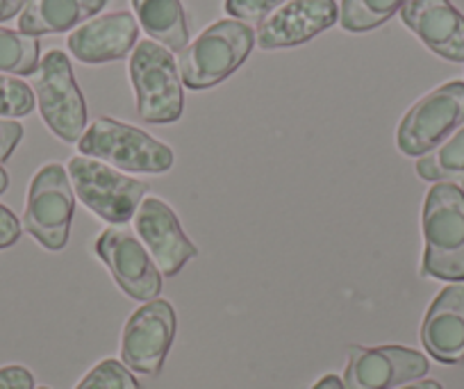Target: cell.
I'll list each match as a JSON object with an SVG mask.
<instances>
[{
    "mask_svg": "<svg viewBox=\"0 0 464 389\" xmlns=\"http://www.w3.org/2000/svg\"><path fill=\"white\" fill-rule=\"evenodd\" d=\"M421 274L428 278L464 283V190L437 182L423 203Z\"/></svg>",
    "mask_w": 464,
    "mask_h": 389,
    "instance_id": "6da1fadb",
    "label": "cell"
},
{
    "mask_svg": "<svg viewBox=\"0 0 464 389\" xmlns=\"http://www.w3.org/2000/svg\"><path fill=\"white\" fill-rule=\"evenodd\" d=\"M256 46V33L242 21L209 25L180 55V78L189 89H208L226 80L246 62Z\"/></svg>",
    "mask_w": 464,
    "mask_h": 389,
    "instance_id": "7a4b0ae2",
    "label": "cell"
},
{
    "mask_svg": "<svg viewBox=\"0 0 464 389\" xmlns=\"http://www.w3.org/2000/svg\"><path fill=\"white\" fill-rule=\"evenodd\" d=\"M80 153L132 173H167L173 151L144 130L114 119H96L78 141Z\"/></svg>",
    "mask_w": 464,
    "mask_h": 389,
    "instance_id": "3957f363",
    "label": "cell"
},
{
    "mask_svg": "<svg viewBox=\"0 0 464 389\" xmlns=\"http://www.w3.org/2000/svg\"><path fill=\"white\" fill-rule=\"evenodd\" d=\"M130 78L137 93V112L149 123H173L182 116V84L176 60L164 46L141 42L130 57Z\"/></svg>",
    "mask_w": 464,
    "mask_h": 389,
    "instance_id": "277c9868",
    "label": "cell"
},
{
    "mask_svg": "<svg viewBox=\"0 0 464 389\" xmlns=\"http://www.w3.org/2000/svg\"><path fill=\"white\" fill-rule=\"evenodd\" d=\"M69 178L78 199L105 221L126 226L135 219L149 185L123 176L105 162L78 155L69 162Z\"/></svg>",
    "mask_w": 464,
    "mask_h": 389,
    "instance_id": "5b68a950",
    "label": "cell"
},
{
    "mask_svg": "<svg viewBox=\"0 0 464 389\" xmlns=\"http://www.w3.org/2000/svg\"><path fill=\"white\" fill-rule=\"evenodd\" d=\"M75 196L69 171L51 162L34 173L30 182L24 228L48 250H62L69 241Z\"/></svg>",
    "mask_w": 464,
    "mask_h": 389,
    "instance_id": "8992f818",
    "label": "cell"
},
{
    "mask_svg": "<svg viewBox=\"0 0 464 389\" xmlns=\"http://www.w3.org/2000/svg\"><path fill=\"white\" fill-rule=\"evenodd\" d=\"M39 112L48 128L62 141H80L87 128V105L73 78L69 57L62 51H51L39 62L33 78Z\"/></svg>",
    "mask_w": 464,
    "mask_h": 389,
    "instance_id": "52a82bcc",
    "label": "cell"
},
{
    "mask_svg": "<svg viewBox=\"0 0 464 389\" xmlns=\"http://www.w3.org/2000/svg\"><path fill=\"white\" fill-rule=\"evenodd\" d=\"M464 123V83H446L414 102L396 132L401 153L417 158L435 151Z\"/></svg>",
    "mask_w": 464,
    "mask_h": 389,
    "instance_id": "ba28073f",
    "label": "cell"
},
{
    "mask_svg": "<svg viewBox=\"0 0 464 389\" xmlns=\"http://www.w3.org/2000/svg\"><path fill=\"white\" fill-rule=\"evenodd\" d=\"M96 253L116 285L135 301H153L162 292V274L155 259L128 226L107 228L96 239Z\"/></svg>",
    "mask_w": 464,
    "mask_h": 389,
    "instance_id": "9c48e42d",
    "label": "cell"
},
{
    "mask_svg": "<svg viewBox=\"0 0 464 389\" xmlns=\"http://www.w3.org/2000/svg\"><path fill=\"white\" fill-rule=\"evenodd\" d=\"M173 337H176V312L171 303L153 298L141 306L123 328V365L137 374H160Z\"/></svg>",
    "mask_w": 464,
    "mask_h": 389,
    "instance_id": "30bf717a",
    "label": "cell"
},
{
    "mask_svg": "<svg viewBox=\"0 0 464 389\" xmlns=\"http://www.w3.org/2000/svg\"><path fill=\"white\" fill-rule=\"evenodd\" d=\"M423 353L405 346H351L343 371L346 389H396L428 374Z\"/></svg>",
    "mask_w": 464,
    "mask_h": 389,
    "instance_id": "8fae6325",
    "label": "cell"
},
{
    "mask_svg": "<svg viewBox=\"0 0 464 389\" xmlns=\"http://www.w3.org/2000/svg\"><path fill=\"white\" fill-rule=\"evenodd\" d=\"M135 228L160 274L176 276L194 255H198V248L185 235L176 212L164 200H141L135 214Z\"/></svg>",
    "mask_w": 464,
    "mask_h": 389,
    "instance_id": "7c38bea8",
    "label": "cell"
},
{
    "mask_svg": "<svg viewBox=\"0 0 464 389\" xmlns=\"http://www.w3.org/2000/svg\"><path fill=\"white\" fill-rule=\"evenodd\" d=\"M339 21L334 0H289L262 21L256 34L257 46L265 51L298 46Z\"/></svg>",
    "mask_w": 464,
    "mask_h": 389,
    "instance_id": "4fadbf2b",
    "label": "cell"
},
{
    "mask_svg": "<svg viewBox=\"0 0 464 389\" xmlns=\"http://www.w3.org/2000/svg\"><path fill=\"white\" fill-rule=\"evenodd\" d=\"M401 19L432 53L464 62V16L449 0H410Z\"/></svg>",
    "mask_w": 464,
    "mask_h": 389,
    "instance_id": "5bb4252c",
    "label": "cell"
},
{
    "mask_svg": "<svg viewBox=\"0 0 464 389\" xmlns=\"http://www.w3.org/2000/svg\"><path fill=\"white\" fill-rule=\"evenodd\" d=\"M140 25L128 12H114L87 21L69 37V51L84 64H105L123 60L135 48Z\"/></svg>",
    "mask_w": 464,
    "mask_h": 389,
    "instance_id": "9a60e30c",
    "label": "cell"
},
{
    "mask_svg": "<svg viewBox=\"0 0 464 389\" xmlns=\"http://www.w3.org/2000/svg\"><path fill=\"white\" fill-rule=\"evenodd\" d=\"M426 351L441 365L464 362V285H450L428 307L421 326Z\"/></svg>",
    "mask_w": 464,
    "mask_h": 389,
    "instance_id": "2e32d148",
    "label": "cell"
},
{
    "mask_svg": "<svg viewBox=\"0 0 464 389\" xmlns=\"http://www.w3.org/2000/svg\"><path fill=\"white\" fill-rule=\"evenodd\" d=\"M107 5V0H28L21 12L19 30L28 37L66 33L84 24Z\"/></svg>",
    "mask_w": 464,
    "mask_h": 389,
    "instance_id": "e0dca14e",
    "label": "cell"
},
{
    "mask_svg": "<svg viewBox=\"0 0 464 389\" xmlns=\"http://www.w3.org/2000/svg\"><path fill=\"white\" fill-rule=\"evenodd\" d=\"M141 28L171 51H185L189 44V24L180 0H132Z\"/></svg>",
    "mask_w": 464,
    "mask_h": 389,
    "instance_id": "ac0fdd59",
    "label": "cell"
},
{
    "mask_svg": "<svg viewBox=\"0 0 464 389\" xmlns=\"http://www.w3.org/2000/svg\"><path fill=\"white\" fill-rule=\"evenodd\" d=\"M417 173L428 182L464 185V123L449 140L419 160Z\"/></svg>",
    "mask_w": 464,
    "mask_h": 389,
    "instance_id": "d6986e66",
    "label": "cell"
},
{
    "mask_svg": "<svg viewBox=\"0 0 464 389\" xmlns=\"http://www.w3.org/2000/svg\"><path fill=\"white\" fill-rule=\"evenodd\" d=\"M410 0H342L339 24L348 33H367L403 10Z\"/></svg>",
    "mask_w": 464,
    "mask_h": 389,
    "instance_id": "ffe728a7",
    "label": "cell"
},
{
    "mask_svg": "<svg viewBox=\"0 0 464 389\" xmlns=\"http://www.w3.org/2000/svg\"><path fill=\"white\" fill-rule=\"evenodd\" d=\"M39 69V42L24 33L0 28V71L14 75H34Z\"/></svg>",
    "mask_w": 464,
    "mask_h": 389,
    "instance_id": "44dd1931",
    "label": "cell"
},
{
    "mask_svg": "<svg viewBox=\"0 0 464 389\" xmlns=\"http://www.w3.org/2000/svg\"><path fill=\"white\" fill-rule=\"evenodd\" d=\"M75 389H141L135 375L119 360H102L84 375Z\"/></svg>",
    "mask_w": 464,
    "mask_h": 389,
    "instance_id": "7402d4cb",
    "label": "cell"
},
{
    "mask_svg": "<svg viewBox=\"0 0 464 389\" xmlns=\"http://www.w3.org/2000/svg\"><path fill=\"white\" fill-rule=\"evenodd\" d=\"M34 110V93L24 80L0 75V116L16 119Z\"/></svg>",
    "mask_w": 464,
    "mask_h": 389,
    "instance_id": "603a6c76",
    "label": "cell"
},
{
    "mask_svg": "<svg viewBox=\"0 0 464 389\" xmlns=\"http://www.w3.org/2000/svg\"><path fill=\"white\" fill-rule=\"evenodd\" d=\"M285 0H226V12L232 19L242 21H265L274 15Z\"/></svg>",
    "mask_w": 464,
    "mask_h": 389,
    "instance_id": "cb8c5ba5",
    "label": "cell"
},
{
    "mask_svg": "<svg viewBox=\"0 0 464 389\" xmlns=\"http://www.w3.org/2000/svg\"><path fill=\"white\" fill-rule=\"evenodd\" d=\"M21 140H24V125L12 119H0V164L10 160Z\"/></svg>",
    "mask_w": 464,
    "mask_h": 389,
    "instance_id": "d4e9b609",
    "label": "cell"
},
{
    "mask_svg": "<svg viewBox=\"0 0 464 389\" xmlns=\"http://www.w3.org/2000/svg\"><path fill=\"white\" fill-rule=\"evenodd\" d=\"M0 389H34V375L25 366H0Z\"/></svg>",
    "mask_w": 464,
    "mask_h": 389,
    "instance_id": "484cf974",
    "label": "cell"
},
{
    "mask_svg": "<svg viewBox=\"0 0 464 389\" xmlns=\"http://www.w3.org/2000/svg\"><path fill=\"white\" fill-rule=\"evenodd\" d=\"M21 237V221L14 217L10 208L0 205V250L10 248L19 241Z\"/></svg>",
    "mask_w": 464,
    "mask_h": 389,
    "instance_id": "4316f807",
    "label": "cell"
},
{
    "mask_svg": "<svg viewBox=\"0 0 464 389\" xmlns=\"http://www.w3.org/2000/svg\"><path fill=\"white\" fill-rule=\"evenodd\" d=\"M25 3H28V0H0V24L14 19V16L24 10Z\"/></svg>",
    "mask_w": 464,
    "mask_h": 389,
    "instance_id": "83f0119b",
    "label": "cell"
},
{
    "mask_svg": "<svg viewBox=\"0 0 464 389\" xmlns=\"http://www.w3.org/2000/svg\"><path fill=\"white\" fill-rule=\"evenodd\" d=\"M312 389H346V387H343V380L339 378V375L330 374V375H324V378H321Z\"/></svg>",
    "mask_w": 464,
    "mask_h": 389,
    "instance_id": "f1b7e54d",
    "label": "cell"
},
{
    "mask_svg": "<svg viewBox=\"0 0 464 389\" xmlns=\"http://www.w3.org/2000/svg\"><path fill=\"white\" fill-rule=\"evenodd\" d=\"M396 389H444L437 380H421V383H408V384H401Z\"/></svg>",
    "mask_w": 464,
    "mask_h": 389,
    "instance_id": "f546056e",
    "label": "cell"
},
{
    "mask_svg": "<svg viewBox=\"0 0 464 389\" xmlns=\"http://www.w3.org/2000/svg\"><path fill=\"white\" fill-rule=\"evenodd\" d=\"M7 187H10V176H7L5 169L0 167V194H5Z\"/></svg>",
    "mask_w": 464,
    "mask_h": 389,
    "instance_id": "4dcf8cb0",
    "label": "cell"
},
{
    "mask_svg": "<svg viewBox=\"0 0 464 389\" xmlns=\"http://www.w3.org/2000/svg\"><path fill=\"white\" fill-rule=\"evenodd\" d=\"M39 389H48V387H39Z\"/></svg>",
    "mask_w": 464,
    "mask_h": 389,
    "instance_id": "1f68e13d",
    "label": "cell"
}]
</instances>
